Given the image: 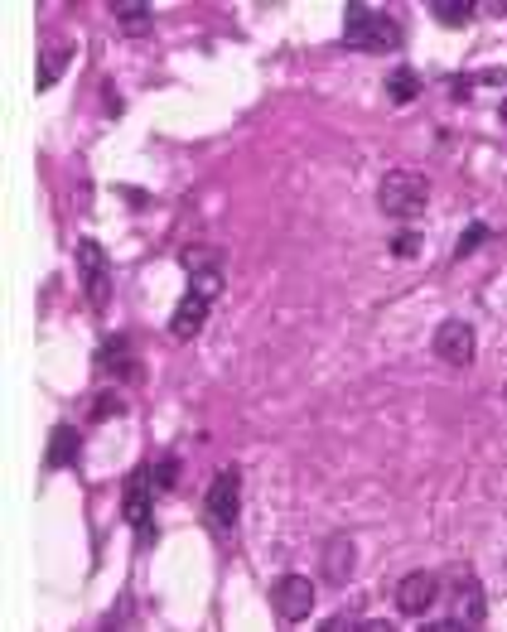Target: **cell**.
<instances>
[{
  "label": "cell",
  "instance_id": "1",
  "mask_svg": "<svg viewBox=\"0 0 507 632\" xmlns=\"http://www.w3.org/2000/svg\"><path fill=\"white\" fill-rule=\"evenodd\" d=\"M343 44L358 54H392V49H401V25L392 15H382L377 5L348 0L343 5Z\"/></svg>",
  "mask_w": 507,
  "mask_h": 632
},
{
  "label": "cell",
  "instance_id": "2",
  "mask_svg": "<svg viewBox=\"0 0 507 632\" xmlns=\"http://www.w3.org/2000/svg\"><path fill=\"white\" fill-rule=\"evenodd\" d=\"M377 203H382L387 218L416 222L425 213V203H430V179L416 174V169H392V174H382V184H377Z\"/></svg>",
  "mask_w": 507,
  "mask_h": 632
},
{
  "label": "cell",
  "instance_id": "3",
  "mask_svg": "<svg viewBox=\"0 0 507 632\" xmlns=\"http://www.w3.org/2000/svg\"><path fill=\"white\" fill-rule=\"evenodd\" d=\"M203 512L218 531H232L237 526V512H242V468H218L213 483H208V497H203Z\"/></svg>",
  "mask_w": 507,
  "mask_h": 632
},
{
  "label": "cell",
  "instance_id": "4",
  "mask_svg": "<svg viewBox=\"0 0 507 632\" xmlns=\"http://www.w3.org/2000/svg\"><path fill=\"white\" fill-rule=\"evenodd\" d=\"M430 348H435V358L445 362V367H469L474 353H479V333L469 319H445L435 338H430Z\"/></svg>",
  "mask_w": 507,
  "mask_h": 632
},
{
  "label": "cell",
  "instance_id": "5",
  "mask_svg": "<svg viewBox=\"0 0 507 632\" xmlns=\"http://www.w3.org/2000/svg\"><path fill=\"white\" fill-rule=\"evenodd\" d=\"M271 608L281 623H305L314 613V579L310 575H281L271 584Z\"/></svg>",
  "mask_w": 507,
  "mask_h": 632
},
{
  "label": "cell",
  "instance_id": "6",
  "mask_svg": "<svg viewBox=\"0 0 507 632\" xmlns=\"http://www.w3.org/2000/svg\"><path fill=\"white\" fill-rule=\"evenodd\" d=\"M450 618L459 623V628H483V618H488V599H483V584H479L474 570H454Z\"/></svg>",
  "mask_w": 507,
  "mask_h": 632
},
{
  "label": "cell",
  "instance_id": "7",
  "mask_svg": "<svg viewBox=\"0 0 507 632\" xmlns=\"http://www.w3.org/2000/svg\"><path fill=\"white\" fill-rule=\"evenodd\" d=\"M78 275H83V285H87V300L107 304V295H112V261H107V251H102L97 237L78 242Z\"/></svg>",
  "mask_w": 507,
  "mask_h": 632
},
{
  "label": "cell",
  "instance_id": "8",
  "mask_svg": "<svg viewBox=\"0 0 507 632\" xmlns=\"http://www.w3.org/2000/svg\"><path fill=\"white\" fill-rule=\"evenodd\" d=\"M445 594V579L430 575V570H411V575L396 584V608L406 613V618H421V613H430L435 608V599Z\"/></svg>",
  "mask_w": 507,
  "mask_h": 632
},
{
  "label": "cell",
  "instance_id": "9",
  "mask_svg": "<svg viewBox=\"0 0 507 632\" xmlns=\"http://www.w3.org/2000/svg\"><path fill=\"white\" fill-rule=\"evenodd\" d=\"M155 493H160V488H155L150 468H141V473L131 478V488H126V522L141 531V546L155 541V522H150V517H155Z\"/></svg>",
  "mask_w": 507,
  "mask_h": 632
},
{
  "label": "cell",
  "instance_id": "10",
  "mask_svg": "<svg viewBox=\"0 0 507 632\" xmlns=\"http://www.w3.org/2000/svg\"><path fill=\"white\" fill-rule=\"evenodd\" d=\"M208 309H213V295H203L198 285H189V290H184V300L174 304V314H169V333H174L179 343L198 338L203 324H208Z\"/></svg>",
  "mask_w": 507,
  "mask_h": 632
},
{
  "label": "cell",
  "instance_id": "11",
  "mask_svg": "<svg viewBox=\"0 0 507 632\" xmlns=\"http://www.w3.org/2000/svg\"><path fill=\"white\" fill-rule=\"evenodd\" d=\"M136 348H131V338L126 333H112L102 348H97V372H107V377H136V358H131Z\"/></svg>",
  "mask_w": 507,
  "mask_h": 632
},
{
  "label": "cell",
  "instance_id": "12",
  "mask_svg": "<svg viewBox=\"0 0 507 632\" xmlns=\"http://www.w3.org/2000/svg\"><path fill=\"white\" fill-rule=\"evenodd\" d=\"M68 58H73V44H68L63 34H49V39H44V58H39V92H44V87H54L58 78H63Z\"/></svg>",
  "mask_w": 507,
  "mask_h": 632
},
{
  "label": "cell",
  "instance_id": "13",
  "mask_svg": "<svg viewBox=\"0 0 507 632\" xmlns=\"http://www.w3.org/2000/svg\"><path fill=\"white\" fill-rule=\"evenodd\" d=\"M78 449H83V430L58 425L54 435H49V449H44V468H68L78 459Z\"/></svg>",
  "mask_w": 507,
  "mask_h": 632
},
{
  "label": "cell",
  "instance_id": "14",
  "mask_svg": "<svg viewBox=\"0 0 507 632\" xmlns=\"http://www.w3.org/2000/svg\"><path fill=\"white\" fill-rule=\"evenodd\" d=\"M112 15L121 34H150V25H155V5L150 0H116Z\"/></svg>",
  "mask_w": 507,
  "mask_h": 632
},
{
  "label": "cell",
  "instance_id": "15",
  "mask_svg": "<svg viewBox=\"0 0 507 632\" xmlns=\"http://www.w3.org/2000/svg\"><path fill=\"white\" fill-rule=\"evenodd\" d=\"M353 565H358V546H353L348 536H334V541H329V550H324V570H329V579H334V584H343V579L353 575Z\"/></svg>",
  "mask_w": 507,
  "mask_h": 632
},
{
  "label": "cell",
  "instance_id": "16",
  "mask_svg": "<svg viewBox=\"0 0 507 632\" xmlns=\"http://www.w3.org/2000/svg\"><path fill=\"white\" fill-rule=\"evenodd\" d=\"M382 87H387V97H392L396 107H406V102H416V97H421V73L401 63V68L387 73V83H382Z\"/></svg>",
  "mask_w": 507,
  "mask_h": 632
},
{
  "label": "cell",
  "instance_id": "17",
  "mask_svg": "<svg viewBox=\"0 0 507 632\" xmlns=\"http://www.w3.org/2000/svg\"><path fill=\"white\" fill-rule=\"evenodd\" d=\"M474 10H479V5H469V0H430V15H435L445 29H464L474 20Z\"/></svg>",
  "mask_w": 507,
  "mask_h": 632
},
{
  "label": "cell",
  "instance_id": "18",
  "mask_svg": "<svg viewBox=\"0 0 507 632\" xmlns=\"http://www.w3.org/2000/svg\"><path fill=\"white\" fill-rule=\"evenodd\" d=\"M483 242H488V222H469V227L459 232V247H454V256L464 261V256H469V251H479Z\"/></svg>",
  "mask_w": 507,
  "mask_h": 632
},
{
  "label": "cell",
  "instance_id": "19",
  "mask_svg": "<svg viewBox=\"0 0 507 632\" xmlns=\"http://www.w3.org/2000/svg\"><path fill=\"white\" fill-rule=\"evenodd\" d=\"M179 261H184V271H189V275L218 271V256H213V251H203V247H184V256H179Z\"/></svg>",
  "mask_w": 507,
  "mask_h": 632
},
{
  "label": "cell",
  "instance_id": "20",
  "mask_svg": "<svg viewBox=\"0 0 507 632\" xmlns=\"http://www.w3.org/2000/svg\"><path fill=\"white\" fill-rule=\"evenodd\" d=\"M150 478H155V488H160V493H169V488L179 483V459H174V454H165L160 464L150 468Z\"/></svg>",
  "mask_w": 507,
  "mask_h": 632
},
{
  "label": "cell",
  "instance_id": "21",
  "mask_svg": "<svg viewBox=\"0 0 507 632\" xmlns=\"http://www.w3.org/2000/svg\"><path fill=\"white\" fill-rule=\"evenodd\" d=\"M387 247H392V256H416L421 251V232H396Z\"/></svg>",
  "mask_w": 507,
  "mask_h": 632
},
{
  "label": "cell",
  "instance_id": "22",
  "mask_svg": "<svg viewBox=\"0 0 507 632\" xmlns=\"http://www.w3.org/2000/svg\"><path fill=\"white\" fill-rule=\"evenodd\" d=\"M126 415V401H121V396H116V391H107V396H102V401H97V406H92V420H107V415Z\"/></svg>",
  "mask_w": 507,
  "mask_h": 632
},
{
  "label": "cell",
  "instance_id": "23",
  "mask_svg": "<svg viewBox=\"0 0 507 632\" xmlns=\"http://www.w3.org/2000/svg\"><path fill=\"white\" fill-rule=\"evenodd\" d=\"M450 87H454V102H469L474 97V78H450Z\"/></svg>",
  "mask_w": 507,
  "mask_h": 632
},
{
  "label": "cell",
  "instance_id": "24",
  "mask_svg": "<svg viewBox=\"0 0 507 632\" xmlns=\"http://www.w3.org/2000/svg\"><path fill=\"white\" fill-rule=\"evenodd\" d=\"M498 111H503V121H507V97H503V107H498Z\"/></svg>",
  "mask_w": 507,
  "mask_h": 632
},
{
  "label": "cell",
  "instance_id": "25",
  "mask_svg": "<svg viewBox=\"0 0 507 632\" xmlns=\"http://www.w3.org/2000/svg\"><path fill=\"white\" fill-rule=\"evenodd\" d=\"M503 401H507V386H503Z\"/></svg>",
  "mask_w": 507,
  "mask_h": 632
}]
</instances>
